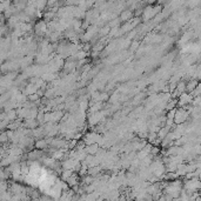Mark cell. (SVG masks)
Segmentation results:
<instances>
[{"mask_svg":"<svg viewBox=\"0 0 201 201\" xmlns=\"http://www.w3.org/2000/svg\"><path fill=\"white\" fill-rule=\"evenodd\" d=\"M170 131H172V128L169 127V126H163L162 128H160V129H159V132L156 133V137H158V139H160V140H162L163 138L166 137V135L168 134V133L170 132Z\"/></svg>","mask_w":201,"mask_h":201,"instance_id":"cell-4","label":"cell"},{"mask_svg":"<svg viewBox=\"0 0 201 201\" xmlns=\"http://www.w3.org/2000/svg\"><path fill=\"white\" fill-rule=\"evenodd\" d=\"M175 112H176V108L172 109V111H168L167 113H166V119H174V115H175Z\"/></svg>","mask_w":201,"mask_h":201,"instance_id":"cell-8","label":"cell"},{"mask_svg":"<svg viewBox=\"0 0 201 201\" xmlns=\"http://www.w3.org/2000/svg\"><path fill=\"white\" fill-rule=\"evenodd\" d=\"M133 17V12L129 10H125L122 11V12L120 13V18H119V20H121V21H129L131 19H132Z\"/></svg>","mask_w":201,"mask_h":201,"instance_id":"cell-3","label":"cell"},{"mask_svg":"<svg viewBox=\"0 0 201 201\" xmlns=\"http://www.w3.org/2000/svg\"><path fill=\"white\" fill-rule=\"evenodd\" d=\"M71 175H72V170L71 169H65L64 172H62V174H61V178L64 180H67Z\"/></svg>","mask_w":201,"mask_h":201,"instance_id":"cell-7","label":"cell"},{"mask_svg":"<svg viewBox=\"0 0 201 201\" xmlns=\"http://www.w3.org/2000/svg\"><path fill=\"white\" fill-rule=\"evenodd\" d=\"M46 5H47V4H46V1H43V3H39V4H38V7H39V10H40V8H44V7H45Z\"/></svg>","mask_w":201,"mask_h":201,"instance_id":"cell-11","label":"cell"},{"mask_svg":"<svg viewBox=\"0 0 201 201\" xmlns=\"http://www.w3.org/2000/svg\"><path fill=\"white\" fill-rule=\"evenodd\" d=\"M37 148H46V147L48 146V144L46 142V140H39V141H37Z\"/></svg>","mask_w":201,"mask_h":201,"instance_id":"cell-6","label":"cell"},{"mask_svg":"<svg viewBox=\"0 0 201 201\" xmlns=\"http://www.w3.org/2000/svg\"><path fill=\"white\" fill-rule=\"evenodd\" d=\"M139 46H140V44H139V41H133L132 44H131V51H137L138 48H139Z\"/></svg>","mask_w":201,"mask_h":201,"instance_id":"cell-9","label":"cell"},{"mask_svg":"<svg viewBox=\"0 0 201 201\" xmlns=\"http://www.w3.org/2000/svg\"><path fill=\"white\" fill-rule=\"evenodd\" d=\"M199 81L195 80V79H191L189 81H187L186 82V93H192L194 90H195V87L198 86Z\"/></svg>","mask_w":201,"mask_h":201,"instance_id":"cell-2","label":"cell"},{"mask_svg":"<svg viewBox=\"0 0 201 201\" xmlns=\"http://www.w3.org/2000/svg\"><path fill=\"white\" fill-rule=\"evenodd\" d=\"M109 31H111V27H109L108 25H106V26L101 27V28L99 29V37H105V36H107V34L109 33Z\"/></svg>","mask_w":201,"mask_h":201,"instance_id":"cell-5","label":"cell"},{"mask_svg":"<svg viewBox=\"0 0 201 201\" xmlns=\"http://www.w3.org/2000/svg\"><path fill=\"white\" fill-rule=\"evenodd\" d=\"M188 118H189L188 112L182 109V108H176V112H175V115H174L173 121H174L175 125H181V123H184Z\"/></svg>","mask_w":201,"mask_h":201,"instance_id":"cell-1","label":"cell"},{"mask_svg":"<svg viewBox=\"0 0 201 201\" xmlns=\"http://www.w3.org/2000/svg\"><path fill=\"white\" fill-rule=\"evenodd\" d=\"M29 98H31V100H33V101H34V100H38V95H37V94H33V95H31V97H29Z\"/></svg>","mask_w":201,"mask_h":201,"instance_id":"cell-12","label":"cell"},{"mask_svg":"<svg viewBox=\"0 0 201 201\" xmlns=\"http://www.w3.org/2000/svg\"><path fill=\"white\" fill-rule=\"evenodd\" d=\"M44 115H45V113L44 112H39V114H38V121L40 123H44L45 121H44Z\"/></svg>","mask_w":201,"mask_h":201,"instance_id":"cell-10","label":"cell"}]
</instances>
